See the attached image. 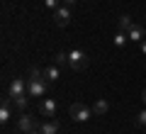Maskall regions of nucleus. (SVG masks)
Returning a JSON list of instances; mask_svg holds the SVG:
<instances>
[{"instance_id": "nucleus-11", "label": "nucleus", "mask_w": 146, "mask_h": 134, "mask_svg": "<svg viewBox=\"0 0 146 134\" xmlns=\"http://www.w3.org/2000/svg\"><path fill=\"white\" fill-rule=\"evenodd\" d=\"M39 129H42V134H58V122L56 119H49V122H44Z\"/></svg>"}, {"instance_id": "nucleus-3", "label": "nucleus", "mask_w": 146, "mask_h": 134, "mask_svg": "<svg viewBox=\"0 0 146 134\" xmlns=\"http://www.w3.org/2000/svg\"><path fill=\"white\" fill-rule=\"evenodd\" d=\"M68 115H71L76 122H88V119L93 117V110H90L85 103H73L71 107H68Z\"/></svg>"}, {"instance_id": "nucleus-9", "label": "nucleus", "mask_w": 146, "mask_h": 134, "mask_svg": "<svg viewBox=\"0 0 146 134\" xmlns=\"http://www.w3.org/2000/svg\"><path fill=\"white\" fill-rule=\"evenodd\" d=\"M10 117H12V98L7 95V98L3 100V105H0V122L5 124Z\"/></svg>"}, {"instance_id": "nucleus-7", "label": "nucleus", "mask_w": 146, "mask_h": 134, "mask_svg": "<svg viewBox=\"0 0 146 134\" xmlns=\"http://www.w3.org/2000/svg\"><path fill=\"white\" fill-rule=\"evenodd\" d=\"M39 110H42V115H46V117H54L56 110H58V105H56V100H54V98H44L42 105H39Z\"/></svg>"}, {"instance_id": "nucleus-1", "label": "nucleus", "mask_w": 146, "mask_h": 134, "mask_svg": "<svg viewBox=\"0 0 146 134\" xmlns=\"http://www.w3.org/2000/svg\"><path fill=\"white\" fill-rule=\"evenodd\" d=\"M46 78H44V71H39V68H32L29 71V81H27V93L32 95V98H42L44 93H46Z\"/></svg>"}, {"instance_id": "nucleus-20", "label": "nucleus", "mask_w": 146, "mask_h": 134, "mask_svg": "<svg viewBox=\"0 0 146 134\" xmlns=\"http://www.w3.org/2000/svg\"><path fill=\"white\" fill-rule=\"evenodd\" d=\"M141 51H144V54H146V39H144V41H141Z\"/></svg>"}, {"instance_id": "nucleus-14", "label": "nucleus", "mask_w": 146, "mask_h": 134, "mask_svg": "<svg viewBox=\"0 0 146 134\" xmlns=\"http://www.w3.org/2000/svg\"><path fill=\"white\" fill-rule=\"evenodd\" d=\"M27 95H29V93H25V95H17V98H12V105H15L17 110H25V107H27Z\"/></svg>"}, {"instance_id": "nucleus-4", "label": "nucleus", "mask_w": 146, "mask_h": 134, "mask_svg": "<svg viewBox=\"0 0 146 134\" xmlns=\"http://www.w3.org/2000/svg\"><path fill=\"white\" fill-rule=\"evenodd\" d=\"M54 22H56V27H66L71 22V7L61 5L58 10H54Z\"/></svg>"}, {"instance_id": "nucleus-10", "label": "nucleus", "mask_w": 146, "mask_h": 134, "mask_svg": "<svg viewBox=\"0 0 146 134\" xmlns=\"http://www.w3.org/2000/svg\"><path fill=\"white\" fill-rule=\"evenodd\" d=\"M44 78H46L49 83H56L58 78H61V71H58L56 63H54V66H49V68H44Z\"/></svg>"}, {"instance_id": "nucleus-17", "label": "nucleus", "mask_w": 146, "mask_h": 134, "mask_svg": "<svg viewBox=\"0 0 146 134\" xmlns=\"http://www.w3.org/2000/svg\"><path fill=\"white\" fill-rule=\"evenodd\" d=\"M136 124H139V127H146V110H141V112L136 115Z\"/></svg>"}, {"instance_id": "nucleus-21", "label": "nucleus", "mask_w": 146, "mask_h": 134, "mask_svg": "<svg viewBox=\"0 0 146 134\" xmlns=\"http://www.w3.org/2000/svg\"><path fill=\"white\" fill-rule=\"evenodd\" d=\"M141 100H144V105H146V88H144V93H141Z\"/></svg>"}, {"instance_id": "nucleus-22", "label": "nucleus", "mask_w": 146, "mask_h": 134, "mask_svg": "<svg viewBox=\"0 0 146 134\" xmlns=\"http://www.w3.org/2000/svg\"><path fill=\"white\" fill-rule=\"evenodd\" d=\"M29 134H42V129H34V132H29Z\"/></svg>"}, {"instance_id": "nucleus-19", "label": "nucleus", "mask_w": 146, "mask_h": 134, "mask_svg": "<svg viewBox=\"0 0 146 134\" xmlns=\"http://www.w3.org/2000/svg\"><path fill=\"white\" fill-rule=\"evenodd\" d=\"M63 5H68V7H71V5H76V0H63Z\"/></svg>"}, {"instance_id": "nucleus-13", "label": "nucleus", "mask_w": 146, "mask_h": 134, "mask_svg": "<svg viewBox=\"0 0 146 134\" xmlns=\"http://www.w3.org/2000/svg\"><path fill=\"white\" fill-rule=\"evenodd\" d=\"M127 41H129L127 32H117V34H115V47H117V49H124V47H127Z\"/></svg>"}, {"instance_id": "nucleus-2", "label": "nucleus", "mask_w": 146, "mask_h": 134, "mask_svg": "<svg viewBox=\"0 0 146 134\" xmlns=\"http://www.w3.org/2000/svg\"><path fill=\"white\" fill-rule=\"evenodd\" d=\"M68 66H71V71H85L88 68V54L80 51V49H71L68 51Z\"/></svg>"}, {"instance_id": "nucleus-6", "label": "nucleus", "mask_w": 146, "mask_h": 134, "mask_svg": "<svg viewBox=\"0 0 146 134\" xmlns=\"http://www.w3.org/2000/svg\"><path fill=\"white\" fill-rule=\"evenodd\" d=\"M25 93H27L25 78H12V83H10V98H17V95H25Z\"/></svg>"}, {"instance_id": "nucleus-8", "label": "nucleus", "mask_w": 146, "mask_h": 134, "mask_svg": "<svg viewBox=\"0 0 146 134\" xmlns=\"http://www.w3.org/2000/svg\"><path fill=\"white\" fill-rule=\"evenodd\" d=\"M127 37H129L131 41H139V44H141V41L146 39V32H144V27H141V25H136V22H134V25L129 27V32H127Z\"/></svg>"}, {"instance_id": "nucleus-16", "label": "nucleus", "mask_w": 146, "mask_h": 134, "mask_svg": "<svg viewBox=\"0 0 146 134\" xmlns=\"http://www.w3.org/2000/svg\"><path fill=\"white\" fill-rule=\"evenodd\" d=\"M54 63H56V66H66V63H68V54L58 51L56 56H54Z\"/></svg>"}, {"instance_id": "nucleus-12", "label": "nucleus", "mask_w": 146, "mask_h": 134, "mask_svg": "<svg viewBox=\"0 0 146 134\" xmlns=\"http://www.w3.org/2000/svg\"><path fill=\"white\" fill-rule=\"evenodd\" d=\"M107 110H110V103H107V100H105V98H100L98 103L93 105V112H95V115H105V112H107Z\"/></svg>"}, {"instance_id": "nucleus-15", "label": "nucleus", "mask_w": 146, "mask_h": 134, "mask_svg": "<svg viewBox=\"0 0 146 134\" xmlns=\"http://www.w3.org/2000/svg\"><path fill=\"white\" fill-rule=\"evenodd\" d=\"M131 25H134V22H131L129 15H122V17H119V32H129Z\"/></svg>"}, {"instance_id": "nucleus-18", "label": "nucleus", "mask_w": 146, "mask_h": 134, "mask_svg": "<svg viewBox=\"0 0 146 134\" xmlns=\"http://www.w3.org/2000/svg\"><path fill=\"white\" fill-rule=\"evenodd\" d=\"M44 5H46L49 10H58V7H61V5H58V0H44Z\"/></svg>"}, {"instance_id": "nucleus-5", "label": "nucleus", "mask_w": 146, "mask_h": 134, "mask_svg": "<svg viewBox=\"0 0 146 134\" xmlns=\"http://www.w3.org/2000/svg\"><path fill=\"white\" fill-rule=\"evenodd\" d=\"M34 127H36V122H34V117L32 115H22L20 119H17V129L20 132H25V134H29V132H34Z\"/></svg>"}]
</instances>
